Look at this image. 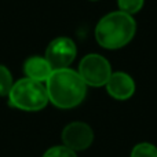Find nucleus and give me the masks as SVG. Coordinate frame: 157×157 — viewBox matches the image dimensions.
<instances>
[{
  "label": "nucleus",
  "mask_w": 157,
  "mask_h": 157,
  "mask_svg": "<svg viewBox=\"0 0 157 157\" xmlns=\"http://www.w3.org/2000/svg\"><path fill=\"white\" fill-rule=\"evenodd\" d=\"M48 102L59 109H72L84 101L87 94V84L71 68L52 71L46 81Z\"/></svg>",
  "instance_id": "1"
},
{
  "label": "nucleus",
  "mask_w": 157,
  "mask_h": 157,
  "mask_svg": "<svg viewBox=\"0 0 157 157\" xmlns=\"http://www.w3.org/2000/svg\"><path fill=\"white\" fill-rule=\"evenodd\" d=\"M136 22L132 15L123 11H112L103 15L95 26V39L106 50H120L134 39Z\"/></svg>",
  "instance_id": "2"
},
{
  "label": "nucleus",
  "mask_w": 157,
  "mask_h": 157,
  "mask_svg": "<svg viewBox=\"0 0 157 157\" xmlns=\"http://www.w3.org/2000/svg\"><path fill=\"white\" fill-rule=\"evenodd\" d=\"M7 97L11 106L25 112L41 110L48 103L46 86L40 81H35L28 77L15 81Z\"/></svg>",
  "instance_id": "3"
},
{
  "label": "nucleus",
  "mask_w": 157,
  "mask_h": 157,
  "mask_svg": "<svg viewBox=\"0 0 157 157\" xmlns=\"http://www.w3.org/2000/svg\"><path fill=\"white\" fill-rule=\"evenodd\" d=\"M78 75L87 84V87L106 86L112 72L110 62L101 54H87L78 63Z\"/></svg>",
  "instance_id": "4"
},
{
  "label": "nucleus",
  "mask_w": 157,
  "mask_h": 157,
  "mask_svg": "<svg viewBox=\"0 0 157 157\" xmlns=\"http://www.w3.org/2000/svg\"><path fill=\"white\" fill-rule=\"evenodd\" d=\"M77 55V47L71 37L61 36L50 41L46 50V58L52 71L69 68Z\"/></svg>",
  "instance_id": "5"
},
{
  "label": "nucleus",
  "mask_w": 157,
  "mask_h": 157,
  "mask_svg": "<svg viewBox=\"0 0 157 157\" xmlns=\"http://www.w3.org/2000/svg\"><path fill=\"white\" fill-rule=\"evenodd\" d=\"M94 141V131L87 123L73 121L69 123L62 131V142L66 147L73 152L86 150Z\"/></svg>",
  "instance_id": "6"
},
{
  "label": "nucleus",
  "mask_w": 157,
  "mask_h": 157,
  "mask_svg": "<svg viewBox=\"0 0 157 157\" xmlns=\"http://www.w3.org/2000/svg\"><path fill=\"white\" fill-rule=\"evenodd\" d=\"M106 91L117 101H127L135 92V81L125 72H113L106 83Z\"/></svg>",
  "instance_id": "7"
},
{
  "label": "nucleus",
  "mask_w": 157,
  "mask_h": 157,
  "mask_svg": "<svg viewBox=\"0 0 157 157\" xmlns=\"http://www.w3.org/2000/svg\"><path fill=\"white\" fill-rule=\"evenodd\" d=\"M24 72L28 78L43 83V81H47V78L51 76L52 68L44 57L35 55V57H30L25 61Z\"/></svg>",
  "instance_id": "8"
},
{
  "label": "nucleus",
  "mask_w": 157,
  "mask_h": 157,
  "mask_svg": "<svg viewBox=\"0 0 157 157\" xmlns=\"http://www.w3.org/2000/svg\"><path fill=\"white\" fill-rule=\"evenodd\" d=\"M145 4V0H117V6H119V11L132 15L142 10Z\"/></svg>",
  "instance_id": "9"
},
{
  "label": "nucleus",
  "mask_w": 157,
  "mask_h": 157,
  "mask_svg": "<svg viewBox=\"0 0 157 157\" xmlns=\"http://www.w3.org/2000/svg\"><path fill=\"white\" fill-rule=\"evenodd\" d=\"M13 75L4 65H0V97L8 95L11 87H13Z\"/></svg>",
  "instance_id": "10"
},
{
  "label": "nucleus",
  "mask_w": 157,
  "mask_h": 157,
  "mask_svg": "<svg viewBox=\"0 0 157 157\" xmlns=\"http://www.w3.org/2000/svg\"><path fill=\"white\" fill-rule=\"evenodd\" d=\"M131 157H157V147L152 144L142 142L134 146Z\"/></svg>",
  "instance_id": "11"
},
{
  "label": "nucleus",
  "mask_w": 157,
  "mask_h": 157,
  "mask_svg": "<svg viewBox=\"0 0 157 157\" xmlns=\"http://www.w3.org/2000/svg\"><path fill=\"white\" fill-rule=\"evenodd\" d=\"M43 157H77V155H76V152L66 147L65 145H59V146L50 147L43 155Z\"/></svg>",
  "instance_id": "12"
},
{
  "label": "nucleus",
  "mask_w": 157,
  "mask_h": 157,
  "mask_svg": "<svg viewBox=\"0 0 157 157\" xmlns=\"http://www.w3.org/2000/svg\"><path fill=\"white\" fill-rule=\"evenodd\" d=\"M88 2H99V0H88Z\"/></svg>",
  "instance_id": "13"
}]
</instances>
